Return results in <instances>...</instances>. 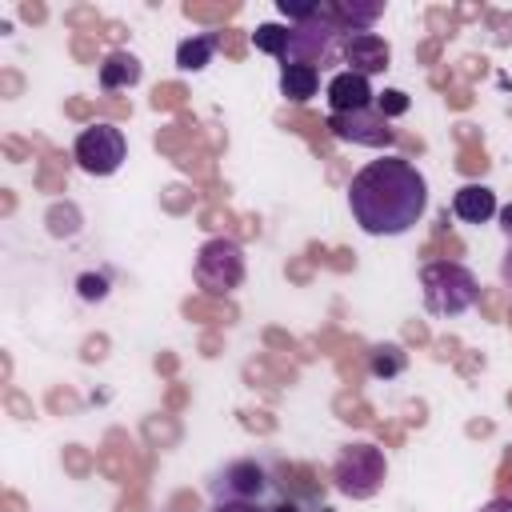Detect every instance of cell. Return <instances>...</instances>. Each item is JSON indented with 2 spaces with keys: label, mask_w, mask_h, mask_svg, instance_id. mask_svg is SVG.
Segmentation results:
<instances>
[{
  "label": "cell",
  "mask_w": 512,
  "mask_h": 512,
  "mask_svg": "<svg viewBox=\"0 0 512 512\" xmlns=\"http://www.w3.org/2000/svg\"><path fill=\"white\" fill-rule=\"evenodd\" d=\"M348 208L368 236H404L428 208V180L400 156L364 164L348 184Z\"/></svg>",
  "instance_id": "6da1fadb"
},
{
  "label": "cell",
  "mask_w": 512,
  "mask_h": 512,
  "mask_svg": "<svg viewBox=\"0 0 512 512\" xmlns=\"http://www.w3.org/2000/svg\"><path fill=\"white\" fill-rule=\"evenodd\" d=\"M420 288H424V308L432 316H460L480 300V280L472 268L456 260H432L420 268Z\"/></svg>",
  "instance_id": "7a4b0ae2"
},
{
  "label": "cell",
  "mask_w": 512,
  "mask_h": 512,
  "mask_svg": "<svg viewBox=\"0 0 512 512\" xmlns=\"http://www.w3.org/2000/svg\"><path fill=\"white\" fill-rule=\"evenodd\" d=\"M244 272H248L244 248H240L232 236H212V240H204L200 252H196V264H192L196 284H200L204 292H212V296L236 292V288L244 284Z\"/></svg>",
  "instance_id": "3957f363"
},
{
  "label": "cell",
  "mask_w": 512,
  "mask_h": 512,
  "mask_svg": "<svg viewBox=\"0 0 512 512\" xmlns=\"http://www.w3.org/2000/svg\"><path fill=\"white\" fill-rule=\"evenodd\" d=\"M388 476V460H384V448L368 444V440H356L348 444L340 456H336V468H332V480L336 488L348 496V500H368L380 492Z\"/></svg>",
  "instance_id": "277c9868"
},
{
  "label": "cell",
  "mask_w": 512,
  "mask_h": 512,
  "mask_svg": "<svg viewBox=\"0 0 512 512\" xmlns=\"http://www.w3.org/2000/svg\"><path fill=\"white\" fill-rule=\"evenodd\" d=\"M340 44H344V32L332 24V16L324 12V4H320V12L312 16V20H300V24H288V52H284V64H328L336 52H340Z\"/></svg>",
  "instance_id": "5b68a950"
},
{
  "label": "cell",
  "mask_w": 512,
  "mask_h": 512,
  "mask_svg": "<svg viewBox=\"0 0 512 512\" xmlns=\"http://www.w3.org/2000/svg\"><path fill=\"white\" fill-rule=\"evenodd\" d=\"M212 500H252V504H268L276 496V480L268 472L264 460H228L224 468L212 472L208 480Z\"/></svg>",
  "instance_id": "8992f818"
},
{
  "label": "cell",
  "mask_w": 512,
  "mask_h": 512,
  "mask_svg": "<svg viewBox=\"0 0 512 512\" xmlns=\"http://www.w3.org/2000/svg\"><path fill=\"white\" fill-rule=\"evenodd\" d=\"M128 156V140L116 124H88L72 140V160L88 176H112Z\"/></svg>",
  "instance_id": "52a82bcc"
},
{
  "label": "cell",
  "mask_w": 512,
  "mask_h": 512,
  "mask_svg": "<svg viewBox=\"0 0 512 512\" xmlns=\"http://www.w3.org/2000/svg\"><path fill=\"white\" fill-rule=\"evenodd\" d=\"M328 132L344 144H360V148H392L396 144V128L392 120H384L376 108H360V112H328Z\"/></svg>",
  "instance_id": "ba28073f"
},
{
  "label": "cell",
  "mask_w": 512,
  "mask_h": 512,
  "mask_svg": "<svg viewBox=\"0 0 512 512\" xmlns=\"http://www.w3.org/2000/svg\"><path fill=\"white\" fill-rule=\"evenodd\" d=\"M340 60L348 64V72L376 76V72H384V68L392 64V48H388V40L376 36V32H352V36H344V44H340Z\"/></svg>",
  "instance_id": "9c48e42d"
},
{
  "label": "cell",
  "mask_w": 512,
  "mask_h": 512,
  "mask_svg": "<svg viewBox=\"0 0 512 512\" xmlns=\"http://www.w3.org/2000/svg\"><path fill=\"white\" fill-rule=\"evenodd\" d=\"M324 96H328V108H332V112H360V108H372V104H376V92H372L368 76L348 72V68L328 80Z\"/></svg>",
  "instance_id": "30bf717a"
},
{
  "label": "cell",
  "mask_w": 512,
  "mask_h": 512,
  "mask_svg": "<svg viewBox=\"0 0 512 512\" xmlns=\"http://www.w3.org/2000/svg\"><path fill=\"white\" fill-rule=\"evenodd\" d=\"M324 12L332 16V24L344 36H352V32H372V24L384 16V4L380 0H368V4H360V0H332V4H324Z\"/></svg>",
  "instance_id": "8fae6325"
},
{
  "label": "cell",
  "mask_w": 512,
  "mask_h": 512,
  "mask_svg": "<svg viewBox=\"0 0 512 512\" xmlns=\"http://www.w3.org/2000/svg\"><path fill=\"white\" fill-rule=\"evenodd\" d=\"M452 212L464 224H488L500 212L496 208V192L488 184H464V188L452 192Z\"/></svg>",
  "instance_id": "7c38bea8"
},
{
  "label": "cell",
  "mask_w": 512,
  "mask_h": 512,
  "mask_svg": "<svg viewBox=\"0 0 512 512\" xmlns=\"http://www.w3.org/2000/svg\"><path fill=\"white\" fill-rule=\"evenodd\" d=\"M144 76V64L132 56V52H108L100 60V88L104 92H120V88H132L140 84Z\"/></svg>",
  "instance_id": "4fadbf2b"
},
{
  "label": "cell",
  "mask_w": 512,
  "mask_h": 512,
  "mask_svg": "<svg viewBox=\"0 0 512 512\" xmlns=\"http://www.w3.org/2000/svg\"><path fill=\"white\" fill-rule=\"evenodd\" d=\"M320 92V68L312 64H284L280 68V96L292 104H304Z\"/></svg>",
  "instance_id": "5bb4252c"
},
{
  "label": "cell",
  "mask_w": 512,
  "mask_h": 512,
  "mask_svg": "<svg viewBox=\"0 0 512 512\" xmlns=\"http://www.w3.org/2000/svg\"><path fill=\"white\" fill-rule=\"evenodd\" d=\"M212 56H216V36L212 32H200V36H188V40L176 44V68L180 72H200V68L212 64Z\"/></svg>",
  "instance_id": "9a60e30c"
},
{
  "label": "cell",
  "mask_w": 512,
  "mask_h": 512,
  "mask_svg": "<svg viewBox=\"0 0 512 512\" xmlns=\"http://www.w3.org/2000/svg\"><path fill=\"white\" fill-rule=\"evenodd\" d=\"M408 368V352L400 348V344H376L372 352H368V372L376 376V380H392V376H400Z\"/></svg>",
  "instance_id": "2e32d148"
},
{
  "label": "cell",
  "mask_w": 512,
  "mask_h": 512,
  "mask_svg": "<svg viewBox=\"0 0 512 512\" xmlns=\"http://www.w3.org/2000/svg\"><path fill=\"white\" fill-rule=\"evenodd\" d=\"M252 44H256V52H268V56L284 60V52H288V24H256Z\"/></svg>",
  "instance_id": "e0dca14e"
},
{
  "label": "cell",
  "mask_w": 512,
  "mask_h": 512,
  "mask_svg": "<svg viewBox=\"0 0 512 512\" xmlns=\"http://www.w3.org/2000/svg\"><path fill=\"white\" fill-rule=\"evenodd\" d=\"M108 272H80L76 276V292H80V300H104L108 296Z\"/></svg>",
  "instance_id": "ac0fdd59"
},
{
  "label": "cell",
  "mask_w": 512,
  "mask_h": 512,
  "mask_svg": "<svg viewBox=\"0 0 512 512\" xmlns=\"http://www.w3.org/2000/svg\"><path fill=\"white\" fill-rule=\"evenodd\" d=\"M384 120H392V116H404L408 112V96L400 92V88H384V92H376V104H372Z\"/></svg>",
  "instance_id": "d6986e66"
},
{
  "label": "cell",
  "mask_w": 512,
  "mask_h": 512,
  "mask_svg": "<svg viewBox=\"0 0 512 512\" xmlns=\"http://www.w3.org/2000/svg\"><path fill=\"white\" fill-rule=\"evenodd\" d=\"M276 8H280V16H284L288 24H300V20H312V16L320 12V0H308V4H292V0H276Z\"/></svg>",
  "instance_id": "ffe728a7"
},
{
  "label": "cell",
  "mask_w": 512,
  "mask_h": 512,
  "mask_svg": "<svg viewBox=\"0 0 512 512\" xmlns=\"http://www.w3.org/2000/svg\"><path fill=\"white\" fill-rule=\"evenodd\" d=\"M212 512H268V504H252V500H212Z\"/></svg>",
  "instance_id": "44dd1931"
},
{
  "label": "cell",
  "mask_w": 512,
  "mask_h": 512,
  "mask_svg": "<svg viewBox=\"0 0 512 512\" xmlns=\"http://www.w3.org/2000/svg\"><path fill=\"white\" fill-rule=\"evenodd\" d=\"M496 216H500V228H504V236L512 240V204H504V208H500Z\"/></svg>",
  "instance_id": "7402d4cb"
},
{
  "label": "cell",
  "mask_w": 512,
  "mask_h": 512,
  "mask_svg": "<svg viewBox=\"0 0 512 512\" xmlns=\"http://www.w3.org/2000/svg\"><path fill=\"white\" fill-rule=\"evenodd\" d=\"M500 276H504V284L512 288V244H508V252H504V260H500Z\"/></svg>",
  "instance_id": "603a6c76"
},
{
  "label": "cell",
  "mask_w": 512,
  "mask_h": 512,
  "mask_svg": "<svg viewBox=\"0 0 512 512\" xmlns=\"http://www.w3.org/2000/svg\"><path fill=\"white\" fill-rule=\"evenodd\" d=\"M480 512H512V500H488Z\"/></svg>",
  "instance_id": "cb8c5ba5"
}]
</instances>
